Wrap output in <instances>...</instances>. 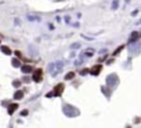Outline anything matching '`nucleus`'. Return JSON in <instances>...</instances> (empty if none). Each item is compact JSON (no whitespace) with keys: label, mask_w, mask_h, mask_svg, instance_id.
Masks as SVG:
<instances>
[{"label":"nucleus","mask_w":141,"mask_h":128,"mask_svg":"<svg viewBox=\"0 0 141 128\" xmlns=\"http://www.w3.org/2000/svg\"><path fill=\"white\" fill-rule=\"evenodd\" d=\"M42 69H36L32 74V80L36 81V83H41L42 81Z\"/></svg>","instance_id":"nucleus-1"},{"label":"nucleus","mask_w":141,"mask_h":128,"mask_svg":"<svg viewBox=\"0 0 141 128\" xmlns=\"http://www.w3.org/2000/svg\"><path fill=\"white\" fill-rule=\"evenodd\" d=\"M63 90H64V84L61 83V84H57L55 86V91H53V95L56 96H61L63 94Z\"/></svg>","instance_id":"nucleus-2"},{"label":"nucleus","mask_w":141,"mask_h":128,"mask_svg":"<svg viewBox=\"0 0 141 128\" xmlns=\"http://www.w3.org/2000/svg\"><path fill=\"white\" fill-rule=\"evenodd\" d=\"M102 69H103V67L100 65V64H98V65H94L90 69V74H92V75H98V74L102 71Z\"/></svg>","instance_id":"nucleus-3"},{"label":"nucleus","mask_w":141,"mask_h":128,"mask_svg":"<svg viewBox=\"0 0 141 128\" xmlns=\"http://www.w3.org/2000/svg\"><path fill=\"white\" fill-rule=\"evenodd\" d=\"M19 109V103H10L9 105V107H7V112H9V115H13L16 110Z\"/></svg>","instance_id":"nucleus-4"},{"label":"nucleus","mask_w":141,"mask_h":128,"mask_svg":"<svg viewBox=\"0 0 141 128\" xmlns=\"http://www.w3.org/2000/svg\"><path fill=\"white\" fill-rule=\"evenodd\" d=\"M22 97H24V92L21 91V90H17V91L14 94V99H15V100H21Z\"/></svg>","instance_id":"nucleus-5"},{"label":"nucleus","mask_w":141,"mask_h":128,"mask_svg":"<svg viewBox=\"0 0 141 128\" xmlns=\"http://www.w3.org/2000/svg\"><path fill=\"white\" fill-rule=\"evenodd\" d=\"M21 70H22V73H25V74H29V73H31L32 70H34V68H32L31 65H24L22 68H21Z\"/></svg>","instance_id":"nucleus-6"},{"label":"nucleus","mask_w":141,"mask_h":128,"mask_svg":"<svg viewBox=\"0 0 141 128\" xmlns=\"http://www.w3.org/2000/svg\"><path fill=\"white\" fill-rule=\"evenodd\" d=\"M0 49H1V52L4 53V54H7V56L11 54V49H10L7 46H1V48H0Z\"/></svg>","instance_id":"nucleus-7"},{"label":"nucleus","mask_w":141,"mask_h":128,"mask_svg":"<svg viewBox=\"0 0 141 128\" xmlns=\"http://www.w3.org/2000/svg\"><path fill=\"white\" fill-rule=\"evenodd\" d=\"M74 75H75V73H74V71L68 73L67 75H66V80H71V79H73V78H74Z\"/></svg>","instance_id":"nucleus-8"},{"label":"nucleus","mask_w":141,"mask_h":128,"mask_svg":"<svg viewBox=\"0 0 141 128\" xmlns=\"http://www.w3.org/2000/svg\"><path fill=\"white\" fill-rule=\"evenodd\" d=\"M137 37H139V33H137V32H134V33L131 35V37H130V42H134Z\"/></svg>","instance_id":"nucleus-9"},{"label":"nucleus","mask_w":141,"mask_h":128,"mask_svg":"<svg viewBox=\"0 0 141 128\" xmlns=\"http://www.w3.org/2000/svg\"><path fill=\"white\" fill-rule=\"evenodd\" d=\"M123 49H124V46H120V47H119V48H118V49H116V51L113 53V56H116V54H119V53H120Z\"/></svg>","instance_id":"nucleus-10"},{"label":"nucleus","mask_w":141,"mask_h":128,"mask_svg":"<svg viewBox=\"0 0 141 128\" xmlns=\"http://www.w3.org/2000/svg\"><path fill=\"white\" fill-rule=\"evenodd\" d=\"M13 65L14 67H19L20 65V60L19 59H13Z\"/></svg>","instance_id":"nucleus-11"},{"label":"nucleus","mask_w":141,"mask_h":128,"mask_svg":"<svg viewBox=\"0 0 141 128\" xmlns=\"http://www.w3.org/2000/svg\"><path fill=\"white\" fill-rule=\"evenodd\" d=\"M88 73H90V69H82L81 75H85V74H88Z\"/></svg>","instance_id":"nucleus-12"},{"label":"nucleus","mask_w":141,"mask_h":128,"mask_svg":"<svg viewBox=\"0 0 141 128\" xmlns=\"http://www.w3.org/2000/svg\"><path fill=\"white\" fill-rule=\"evenodd\" d=\"M13 85H14L15 88H19L20 85H21V83H20V81H14V83H13Z\"/></svg>","instance_id":"nucleus-13"},{"label":"nucleus","mask_w":141,"mask_h":128,"mask_svg":"<svg viewBox=\"0 0 141 128\" xmlns=\"http://www.w3.org/2000/svg\"><path fill=\"white\" fill-rule=\"evenodd\" d=\"M140 121H141L140 117H136V118H135V123H140Z\"/></svg>","instance_id":"nucleus-14"},{"label":"nucleus","mask_w":141,"mask_h":128,"mask_svg":"<svg viewBox=\"0 0 141 128\" xmlns=\"http://www.w3.org/2000/svg\"><path fill=\"white\" fill-rule=\"evenodd\" d=\"M27 113H29V112H27V111H22V112H21V115H22V116H26V115H27Z\"/></svg>","instance_id":"nucleus-15"}]
</instances>
